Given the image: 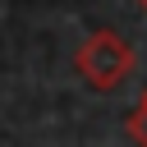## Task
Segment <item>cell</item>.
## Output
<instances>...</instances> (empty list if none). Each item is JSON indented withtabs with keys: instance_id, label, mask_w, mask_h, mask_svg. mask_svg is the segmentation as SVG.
I'll return each instance as SVG.
<instances>
[{
	"instance_id": "cell-3",
	"label": "cell",
	"mask_w": 147,
	"mask_h": 147,
	"mask_svg": "<svg viewBox=\"0 0 147 147\" xmlns=\"http://www.w3.org/2000/svg\"><path fill=\"white\" fill-rule=\"evenodd\" d=\"M133 5H138V9H142V14H147V0H133Z\"/></svg>"
},
{
	"instance_id": "cell-2",
	"label": "cell",
	"mask_w": 147,
	"mask_h": 147,
	"mask_svg": "<svg viewBox=\"0 0 147 147\" xmlns=\"http://www.w3.org/2000/svg\"><path fill=\"white\" fill-rule=\"evenodd\" d=\"M124 129H129V138H133L138 147H147V92H142V96H138V106L129 110Z\"/></svg>"
},
{
	"instance_id": "cell-1",
	"label": "cell",
	"mask_w": 147,
	"mask_h": 147,
	"mask_svg": "<svg viewBox=\"0 0 147 147\" xmlns=\"http://www.w3.org/2000/svg\"><path fill=\"white\" fill-rule=\"evenodd\" d=\"M74 69H78V78L92 92H115L133 74V46L119 32H110V28H96V32L83 37V46L74 55Z\"/></svg>"
}]
</instances>
